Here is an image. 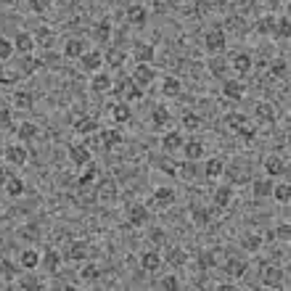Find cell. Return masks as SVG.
<instances>
[{
    "instance_id": "obj_29",
    "label": "cell",
    "mask_w": 291,
    "mask_h": 291,
    "mask_svg": "<svg viewBox=\"0 0 291 291\" xmlns=\"http://www.w3.org/2000/svg\"><path fill=\"white\" fill-rule=\"evenodd\" d=\"M254 196H259V199L273 196V183L270 180H254Z\"/></svg>"
},
{
    "instance_id": "obj_12",
    "label": "cell",
    "mask_w": 291,
    "mask_h": 291,
    "mask_svg": "<svg viewBox=\"0 0 291 291\" xmlns=\"http://www.w3.org/2000/svg\"><path fill=\"white\" fill-rule=\"evenodd\" d=\"M96 127H98V122L93 119V117H82L74 122V130H77L80 135H90V133H96Z\"/></svg>"
},
{
    "instance_id": "obj_13",
    "label": "cell",
    "mask_w": 291,
    "mask_h": 291,
    "mask_svg": "<svg viewBox=\"0 0 291 291\" xmlns=\"http://www.w3.org/2000/svg\"><path fill=\"white\" fill-rule=\"evenodd\" d=\"M59 265H61V254L59 251H45L43 254V267L48 270V273H56V270H59Z\"/></svg>"
},
{
    "instance_id": "obj_32",
    "label": "cell",
    "mask_w": 291,
    "mask_h": 291,
    "mask_svg": "<svg viewBox=\"0 0 291 291\" xmlns=\"http://www.w3.org/2000/svg\"><path fill=\"white\" fill-rule=\"evenodd\" d=\"M93 90L96 93H109L111 90V80L106 74H96V80H93Z\"/></svg>"
},
{
    "instance_id": "obj_38",
    "label": "cell",
    "mask_w": 291,
    "mask_h": 291,
    "mask_svg": "<svg viewBox=\"0 0 291 291\" xmlns=\"http://www.w3.org/2000/svg\"><path fill=\"white\" fill-rule=\"evenodd\" d=\"M172 199H175V193L170 188H156V193H154L156 204H172Z\"/></svg>"
},
{
    "instance_id": "obj_7",
    "label": "cell",
    "mask_w": 291,
    "mask_h": 291,
    "mask_svg": "<svg viewBox=\"0 0 291 291\" xmlns=\"http://www.w3.org/2000/svg\"><path fill=\"white\" fill-rule=\"evenodd\" d=\"M32 45H35V40H32V35H27V32H19L16 35V40H14V51H19V53H30L32 51Z\"/></svg>"
},
{
    "instance_id": "obj_10",
    "label": "cell",
    "mask_w": 291,
    "mask_h": 291,
    "mask_svg": "<svg viewBox=\"0 0 291 291\" xmlns=\"http://www.w3.org/2000/svg\"><path fill=\"white\" fill-rule=\"evenodd\" d=\"M135 59H138V64H151V59H154V45L138 43L135 45Z\"/></svg>"
},
{
    "instance_id": "obj_49",
    "label": "cell",
    "mask_w": 291,
    "mask_h": 291,
    "mask_svg": "<svg viewBox=\"0 0 291 291\" xmlns=\"http://www.w3.org/2000/svg\"><path fill=\"white\" fill-rule=\"evenodd\" d=\"M259 238L257 236H243V249H249V251H257L259 249Z\"/></svg>"
},
{
    "instance_id": "obj_45",
    "label": "cell",
    "mask_w": 291,
    "mask_h": 291,
    "mask_svg": "<svg viewBox=\"0 0 291 291\" xmlns=\"http://www.w3.org/2000/svg\"><path fill=\"white\" fill-rule=\"evenodd\" d=\"M199 267L201 270L214 267V254H212V251H201V254H199Z\"/></svg>"
},
{
    "instance_id": "obj_41",
    "label": "cell",
    "mask_w": 291,
    "mask_h": 291,
    "mask_svg": "<svg viewBox=\"0 0 291 291\" xmlns=\"http://www.w3.org/2000/svg\"><path fill=\"white\" fill-rule=\"evenodd\" d=\"M98 275H101L98 265H85V267H82V273H80V278H82V280H96Z\"/></svg>"
},
{
    "instance_id": "obj_6",
    "label": "cell",
    "mask_w": 291,
    "mask_h": 291,
    "mask_svg": "<svg viewBox=\"0 0 291 291\" xmlns=\"http://www.w3.org/2000/svg\"><path fill=\"white\" fill-rule=\"evenodd\" d=\"M101 140H103V148H114L125 140V133H122V130H103Z\"/></svg>"
},
{
    "instance_id": "obj_18",
    "label": "cell",
    "mask_w": 291,
    "mask_h": 291,
    "mask_svg": "<svg viewBox=\"0 0 291 291\" xmlns=\"http://www.w3.org/2000/svg\"><path fill=\"white\" fill-rule=\"evenodd\" d=\"M64 53H67L69 59H80V56L85 53V43L82 40H69L67 45H64Z\"/></svg>"
},
{
    "instance_id": "obj_11",
    "label": "cell",
    "mask_w": 291,
    "mask_h": 291,
    "mask_svg": "<svg viewBox=\"0 0 291 291\" xmlns=\"http://www.w3.org/2000/svg\"><path fill=\"white\" fill-rule=\"evenodd\" d=\"M138 85H148V82L154 80V69L148 67V64H138L135 67V77H133Z\"/></svg>"
},
{
    "instance_id": "obj_51",
    "label": "cell",
    "mask_w": 291,
    "mask_h": 291,
    "mask_svg": "<svg viewBox=\"0 0 291 291\" xmlns=\"http://www.w3.org/2000/svg\"><path fill=\"white\" fill-rule=\"evenodd\" d=\"M11 127V111L8 109H0V130Z\"/></svg>"
},
{
    "instance_id": "obj_42",
    "label": "cell",
    "mask_w": 291,
    "mask_h": 291,
    "mask_svg": "<svg viewBox=\"0 0 291 291\" xmlns=\"http://www.w3.org/2000/svg\"><path fill=\"white\" fill-rule=\"evenodd\" d=\"M114 119L117 122H127L130 119V106H127V103H117V106H114Z\"/></svg>"
},
{
    "instance_id": "obj_35",
    "label": "cell",
    "mask_w": 291,
    "mask_h": 291,
    "mask_svg": "<svg viewBox=\"0 0 291 291\" xmlns=\"http://www.w3.org/2000/svg\"><path fill=\"white\" fill-rule=\"evenodd\" d=\"M236 133H238L241 138H246V140H251V138H254V133H257V127H254V125H251V122H249V119H243V122H241V125H238V130H236Z\"/></svg>"
},
{
    "instance_id": "obj_15",
    "label": "cell",
    "mask_w": 291,
    "mask_h": 291,
    "mask_svg": "<svg viewBox=\"0 0 291 291\" xmlns=\"http://www.w3.org/2000/svg\"><path fill=\"white\" fill-rule=\"evenodd\" d=\"M183 146V138H180V133H167L164 138H162V148L164 151H177V148Z\"/></svg>"
},
{
    "instance_id": "obj_28",
    "label": "cell",
    "mask_w": 291,
    "mask_h": 291,
    "mask_svg": "<svg viewBox=\"0 0 291 291\" xmlns=\"http://www.w3.org/2000/svg\"><path fill=\"white\" fill-rule=\"evenodd\" d=\"M222 93H225V96H228V98H241L243 96V85H241V82H225V85H222Z\"/></svg>"
},
{
    "instance_id": "obj_5",
    "label": "cell",
    "mask_w": 291,
    "mask_h": 291,
    "mask_svg": "<svg viewBox=\"0 0 291 291\" xmlns=\"http://www.w3.org/2000/svg\"><path fill=\"white\" fill-rule=\"evenodd\" d=\"M265 170L270 177H278V175H283L286 172V162L280 156H267L265 159Z\"/></svg>"
},
{
    "instance_id": "obj_40",
    "label": "cell",
    "mask_w": 291,
    "mask_h": 291,
    "mask_svg": "<svg viewBox=\"0 0 291 291\" xmlns=\"http://www.w3.org/2000/svg\"><path fill=\"white\" fill-rule=\"evenodd\" d=\"M96 175H98V167L88 162V164H85V172L80 175V185H88V183H90V180H93V177H96Z\"/></svg>"
},
{
    "instance_id": "obj_20",
    "label": "cell",
    "mask_w": 291,
    "mask_h": 291,
    "mask_svg": "<svg viewBox=\"0 0 291 291\" xmlns=\"http://www.w3.org/2000/svg\"><path fill=\"white\" fill-rule=\"evenodd\" d=\"M93 37H96L98 43H109V37H111V24H109V22H98L96 30H93Z\"/></svg>"
},
{
    "instance_id": "obj_17",
    "label": "cell",
    "mask_w": 291,
    "mask_h": 291,
    "mask_svg": "<svg viewBox=\"0 0 291 291\" xmlns=\"http://www.w3.org/2000/svg\"><path fill=\"white\" fill-rule=\"evenodd\" d=\"M69 259H74V262H82L88 257V243L85 241H77V243H72V249H69V254H67Z\"/></svg>"
},
{
    "instance_id": "obj_19",
    "label": "cell",
    "mask_w": 291,
    "mask_h": 291,
    "mask_svg": "<svg viewBox=\"0 0 291 291\" xmlns=\"http://www.w3.org/2000/svg\"><path fill=\"white\" fill-rule=\"evenodd\" d=\"M37 265H40V254H37V251H32V249L22 251V267L24 270H35Z\"/></svg>"
},
{
    "instance_id": "obj_27",
    "label": "cell",
    "mask_w": 291,
    "mask_h": 291,
    "mask_svg": "<svg viewBox=\"0 0 291 291\" xmlns=\"http://www.w3.org/2000/svg\"><path fill=\"white\" fill-rule=\"evenodd\" d=\"M233 199V188H228V185H222V188H217V193H214V204L217 206H228Z\"/></svg>"
},
{
    "instance_id": "obj_48",
    "label": "cell",
    "mask_w": 291,
    "mask_h": 291,
    "mask_svg": "<svg viewBox=\"0 0 291 291\" xmlns=\"http://www.w3.org/2000/svg\"><path fill=\"white\" fill-rule=\"evenodd\" d=\"M286 69H288V67H286V61H283V59H278L273 67H270V74H273V77H283Z\"/></svg>"
},
{
    "instance_id": "obj_64",
    "label": "cell",
    "mask_w": 291,
    "mask_h": 291,
    "mask_svg": "<svg viewBox=\"0 0 291 291\" xmlns=\"http://www.w3.org/2000/svg\"><path fill=\"white\" fill-rule=\"evenodd\" d=\"M6 180H8V172H6V170H0V185H3Z\"/></svg>"
},
{
    "instance_id": "obj_52",
    "label": "cell",
    "mask_w": 291,
    "mask_h": 291,
    "mask_svg": "<svg viewBox=\"0 0 291 291\" xmlns=\"http://www.w3.org/2000/svg\"><path fill=\"white\" fill-rule=\"evenodd\" d=\"M275 236L280 238V241H288L291 238V228H288V225L283 222V225H278V230H275Z\"/></svg>"
},
{
    "instance_id": "obj_22",
    "label": "cell",
    "mask_w": 291,
    "mask_h": 291,
    "mask_svg": "<svg viewBox=\"0 0 291 291\" xmlns=\"http://www.w3.org/2000/svg\"><path fill=\"white\" fill-rule=\"evenodd\" d=\"M6 193L11 196V199L22 196V193H24V183L19 180V177H8V180H6Z\"/></svg>"
},
{
    "instance_id": "obj_1",
    "label": "cell",
    "mask_w": 291,
    "mask_h": 291,
    "mask_svg": "<svg viewBox=\"0 0 291 291\" xmlns=\"http://www.w3.org/2000/svg\"><path fill=\"white\" fill-rule=\"evenodd\" d=\"M204 45H206V51H209V53H222V51H225V35H222V30L206 32Z\"/></svg>"
},
{
    "instance_id": "obj_33",
    "label": "cell",
    "mask_w": 291,
    "mask_h": 291,
    "mask_svg": "<svg viewBox=\"0 0 291 291\" xmlns=\"http://www.w3.org/2000/svg\"><path fill=\"white\" fill-rule=\"evenodd\" d=\"M16 135L22 138V140H30V138H35V135H37V127L32 125V122H22V127L16 130Z\"/></svg>"
},
{
    "instance_id": "obj_23",
    "label": "cell",
    "mask_w": 291,
    "mask_h": 291,
    "mask_svg": "<svg viewBox=\"0 0 291 291\" xmlns=\"http://www.w3.org/2000/svg\"><path fill=\"white\" fill-rule=\"evenodd\" d=\"M82 64H85L88 72H96L101 64H103V56L101 53H82Z\"/></svg>"
},
{
    "instance_id": "obj_25",
    "label": "cell",
    "mask_w": 291,
    "mask_h": 291,
    "mask_svg": "<svg viewBox=\"0 0 291 291\" xmlns=\"http://www.w3.org/2000/svg\"><path fill=\"white\" fill-rule=\"evenodd\" d=\"M114 93H117V96H125V98H140V90L133 88V82H130V80L122 82V85H119Z\"/></svg>"
},
{
    "instance_id": "obj_36",
    "label": "cell",
    "mask_w": 291,
    "mask_h": 291,
    "mask_svg": "<svg viewBox=\"0 0 291 291\" xmlns=\"http://www.w3.org/2000/svg\"><path fill=\"white\" fill-rule=\"evenodd\" d=\"M185 251L183 249H172L170 254H167V262H170V265H175V267H180V265H185Z\"/></svg>"
},
{
    "instance_id": "obj_14",
    "label": "cell",
    "mask_w": 291,
    "mask_h": 291,
    "mask_svg": "<svg viewBox=\"0 0 291 291\" xmlns=\"http://www.w3.org/2000/svg\"><path fill=\"white\" fill-rule=\"evenodd\" d=\"M251 56L249 53H238L236 59H233V69H236L238 74H249V69H251Z\"/></svg>"
},
{
    "instance_id": "obj_50",
    "label": "cell",
    "mask_w": 291,
    "mask_h": 291,
    "mask_svg": "<svg viewBox=\"0 0 291 291\" xmlns=\"http://www.w3.org/2000/svg\"><path fill=\"white\" fill-rule=\"evenodd\" d=\"M243 119H246V117H241V114H228V117H225V125L233 127V130H238V125H241Z\"/></svg>"
},
{
    "instance_id": "obj_47",
    "label": "cell",
    "mask_w": 291,
    "mask_h": 291,
    "mask_svg": "<svg viewBox=\"0 0 291 291\" xmlns=\"http://www.w3.org/2000/svg\"><path fill=\"white\" fill-rule=\"evenodd\" d=\"M11 53H14V43H8V40H3L0 37V59H11Z\"/></svg>"
},
{
    "instance_id": "obj_59",
    "label": "cell",
    "mask_w": 291,
    "mask_h": 291,
    "mask_svg": "<svg viewBox=\"0 0 291 291\" xmlns=\"http://www.w3.org/2000/svg\"><path fill=\"white\" fill-rule=\"evenodd\" d=\"M22 288H40V283L35 278H27V280H22Z\"/></svg>"
},
{
    "instance_id": "obj_31",
    "label": "cell",
    "mask_w": 291,
    "mask_h": 291,
    "mask_svg": "<svg viewBox=\"0 0 291 291\" xmlns=\"http://www.w3.org/2000/svg\"><path fill=\"white\" fill-rule=\"evenodd\" d=\"M280 278H283V270H278V267H267L265 270V286H278Z\"/></svg>"
},
{
    "instance_id": "obj_37",
    "label": "cell",
    "mask_w": 291,
    "mask_h": 291,
    "mask_svg": "<svg viewBox=\"0 0 291 291\" xmlns=\"http://www.w3.org/2000/svg\"><path fill=\"white\" fill-rule=\"evenodd\" d=\"M40 59H30V56H24V61H22V74H32V72H37L40 69Z\"/></svg>"
},
{
    "instance_id": "obj_30",
    "label": "cell",
    "mask_w": 291,
    "mask_h": 291,
    "mask_svg": "<svg viewBox=\"0 0 291 291\" xmlns=\"http://www.w3.org/2000/svg\"><path fill=\"white\" fill-rule=\"evenodd\" d=\"M162 93H164V96H177V93H180V80H177V77H167L164 85H162Z\"/></svg>"
},
{
    "instance_id": "obj_4",
    "label": "cell",
    "mask_w": 291,
    "mask_h": 291,
    "mask_svg": "<svg viewBox=\"0 0 291 291\" xmlns=\"http://www.w3.org/2000/svg\"><path fill=\"white\" fill-rule=\"evenodd\" d=\"M127 22H133L135 27H143L148 22V11L143 6H130L127 8Z\"/></svg>"
},
{
    "instance_id": "obj_26",
    "label": "cell",
    "mask_w": 291,
    "mask_h": 291,
    "mask_svg": "<svg viewBox=\"0 0 291 291\" xmlns=\"http://www.w3.org/2000/svg\"><path fill=\"white\" fill-rule=\"evenodd\" d=\"M225 270H228V275L241 278L243 273H246V262H241V259H230L228 265H225Z\"/></svg>"
},
{
    "instance_id": "obj_58",
    "label": "cell",
    "mask_w": 291,
    "mask_h": 291,
    "mask_svg": "<svg viewBox=\"0 0 291 291\" xmlns=\"http://www.w3.org/2000/svg\"><path fill=\"white\" fill-rule=\"evenodd\" d=\"M162 288H177V278H175V275L164 278V280H162Z\"/></svg>"
},
{
    "instance_id": "obj_56",
    "label": "cell",
    "mask_w": 291,
    "mask_h": 291,
    "mask_svg": "<svg viewBox=\"0 0 291 291\" xmlns=\"http://www.w3.org/2000/svg\"><path fill=\"white\" fill-rule=\"evenodd\" d=\"M183 125H185V127H191V130H193V127H199V117H196V114H185Z\"/></svg>"
},
{
    "instance_id": "obj_60",
    "label": "cell",
    "mask_w": 291,
    "mask_h": 291,
    "mask_svg": "<svg viewBox=\"0 0 291 291\" xmlns=\"http://www.w3.org/2000/svg\"><path fill=\"white\" fill-rule=\"evenodd\" d=\"M16 80V74H11V72H0V82H14Z\"/></svg>"
},
{
    "instance_id": "obj_8",
    "label": "cell",
    "mask_w": 291,
    "mask_h": 291,
    "mask_svg": "<svg viewBox=\"0 0 291 291\" xmlns=\"http://www.w3.org/2000/svg\"><path fill=\"white\" fill-rule=\"evenodd\" d=\"M6 159H8L11 164H16V167H22V164L27 162V151H24L22 146H8V148H6Z\"/></svg>"
},
{
    "instance_id": "obj_9",
    "label": "cell",
    "mask_w": 291,
    "mask_h": 291,
    "mask_svg": "<svg viewBox=\"0 0 291 291\" xmlns=\"http://www.w3.org/2000/svg\"><path fill=\"white\" fill-rule=\"evenodd\" d=\"M140 265H143V270H146V273H156V270L162 267V257H159V254H154V251H148V254H143V257H140Z\"/></svg>"
},
{
    "instance_id": "obj_63",
    "label": "cell",
    "mask_w": 291,
    "mask_h": 291,
    "mask_svg": "<svg viewBox=\"0 0 291 291\" xmlns=\"http://www.w3.org/2000/svg\"><path fill=\"white\" fill-rule=\"evenodd\" d=\"M151 233H154V241H156V243H159V241L164 238V236H162V230H151Z\"/></svg>"
},
{
    "instance_id": "obj_43",
    "label": "cell",
    "mask_w": 291,
    "mask_h": 291,
    "mask_svg": "<svg viewBox=\"0 0 291 291\" xmlns=\"http://www.w3.org/2000/svg\"><path fill=\"white\" fill-rule=\"evenodd\" d=\"M288 32H291V22L283 16V19H278V24H275V35L278 37H288Z\"/></svg>"
},
{
    "instance_id": "obj_44",
    "label": "cell",
    "mask_w": 291,
    "mask_h": 291,
    "mask_svg": "<svg viewBox=\"0 0 291 291\" xmlns=\"http://www.w3.org/2000/svg\"><path fill=\"white\" fill-rule=\"evenodd\" d=\"M273 196H275V199L278 201H288L291 199V188H288V185H278V188H275V185H273Z\"/></svg>"
},
{
    "instance_id": "obj_2",
    "label": "cell",
    "mask_w": 291,
    "mask_h": 291,
    "mask_svg": "<svg viewBox=\"0 0 291 291\" xmlns=\"http://www.w3.org/2000/svg\"><path fill=\"white\" fill-rule=\"evenodd\" d=\"M127 220H130V225H133V228H143V225L148 222V209H146L143 204H135L133 209H130Z\"/></svg>"
},
{
    "instance_id": "obj_39",
    "label": "cell",
    "mask_w": 291,
    "mask_h": 291,
    "mask_svg": "<svg viewBox=\"0 0 291 291\" xmlns=\"http://www.w3.org/2000/svg\"><path fill=\"white\" fill-rule=\"evenodd\" d=\"M151 119H154V125H159V127H162V125H167V122H170V111H167L164 106H156Z\"/></svg>"
},
{
    "instance_id": "obj_34",
    "label": "cell",
    "mask_w": 291,
    "mask_h": 291,
    "mask_svg": "<svg viewBox=\"0 0 291 291\" xmlns=\"http://www.w3.org/2000/svg\"><path fill=\"white\" fill-rule=\"evenodd\" d=\"M14 103H16L19 109H32V96L27 90H19L16 96H14Z\"/></svg>"
},
{
    "instance_id": "obj_61",
    "label": "cell",
    "mask_w": 291,
    "mask_h": 291,
    "mask_svg": "<svg viewBox=\"0 0 291 291\" xmlns=\"http://www.w3.org/2000/svg\"><path fill=\"white\" fill-rule=\"evenodd\" d=\"M0 270H3V273H14V267L8 265V262H0Z\"/></svg>"
},
{
    "instance_id": "obj_57",
    "label": "cell",
    "mask_w": 291,
    "mask_h": 291,
    "mask_svg": "<svg viewBox=\"0 0 291 291\" xmlns=\"http://www.w3.org/2000/svg\"><path fill=\"white\" fill-rule=\"evenodd\" d=\"M101 196H114V183H103L101 185Z\"/></svg>"
},
{
    "instance_id": "obj_54",
    "label": "cell",
    "mask_w": 291,
    "mask_h": 291,
    "mask_svg": "<svg viewBox=\"0 0 291 291\" xmlns=\"http://www.w3.org/2000/svg\"><path fill=\"white\" fill-rule=\"evenodd\" d=\"M193 220L199 222V225H206V222H209V212H206V209H196L193 212Z\"/></svg>"
},
{
    "instance_id": "obj_16",
    "label": "cell",
    "mask_w": 291,
    "mask_h": 291,
    "mask_svg": "<svg viewBox=\"0 0 291 291\" xmlns=\"http://www.w3.org/2000/svg\"><path fill=\"white\" fill-rule=\"evenodd\" d=\"M183 151H185V159H188V162H196V159L204 154V146L199 140H188V143L183 146Z\"/></svg>"
},
{
    "instance_id": "obj_21",
    "label": "cell",
    "mask_w": 291,
    "mask_h": 291,
    "mask_svg": "<svg viewBox=\"0 0 291 291\" xmlns=\"http://www.w3.org/2000/svg\"><path fill=\"white\" fill-rule=\"evenodd\" d=\"M225 170H222V162L220 159H209V162H206V167H204V175L209 177V180H214V177H220Z\"/></svg>"
},
{
    "instance_id": "obj_53",
    "label": "cell",
    "mask_w": 291,
    "mask_h": 291,
    "mask_svg": "<svg viewBox=\"0 0 291 291\" xmlns=\"http://www.w3.org/2000/svg\"><path fill=\"white\" fill-rule=\"evenodd\" d=\"M30 8L35 14H43L45 8H48V0H30Z\"/></svg>"
},
{
    "instance_id": "obj_3",
    "label": "cell",
    "mask_w": 291,
    "mask_h": 291,
    "mask_svg": "<svg viewBox=\"0 0 291 291\" xmlns=\"http://www.w3.org/2000/svg\"><path fill=\"white\" fill-rule=\"evenodd\" d=\"M69 159H72L74 164L85 167V164L90 162V148H88V146H80V143L72 146V148H69Z\"/></svg>"
},
{
    "instance_id": "obj_46",
    "label": "cell",
    "mask_w": 291,
    "mask_h": 291,
    "mask_svg": "<svg viewBox=\"0 0 291 291\" xmlns=\"http://www.w3.org/2000/svg\"><path fill=\"white\" fill-rule=\"evenodd\" d=\"M106 61L111 64V67H122V64H125V53H122V51H109Z\"/></svg>"
},
{
    "instance_id": "obj_24",
    "label": "cell",
    "mask_w": 291,
    "mask_h": 291,
    "mask_svg": "<svg viewBox=\"0 0 291 291\" xmlns=\"http://www.w3.org/2000/svg\"><path fill=\"white\" fill-rule=\"evenodd\" d=\"M275 24H278L275 16H262L259 24H257V30H259L262 35H275Z\"/></svg>"
},
{
    "instance_id": "obj_62",
    "label": "cell",
    "mask_w": 291,
    "mask_h": 291,
    "mask_svg": "<svg viewBox=\"0 0 291 291\" xmlns=\"http://www.w3.org/2000/svg\"><path fill=\"white\" fill-rule=\"evenodd\" d=\"M24 236H27V238H37V233H35V228H27Z\"/></svg>"
},
{
    "instance_id": "obj_55",
    "label": "cell",
    "mask_w": 291,
    "mask_h": 291,
    "mask_svg": "<svg viewBox=\"0 0 291 291\" xmlns=\"http://www.w3.org/2000/svg\"><path fill=\"white\" fill-rule=\"evenodd\" d=\"M257 111H259V117H265V119H273V117H275V114H273V109H270L267 103H259V109H257Z\"/></svg>"
}]
</instances>
